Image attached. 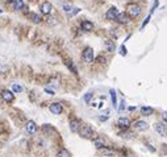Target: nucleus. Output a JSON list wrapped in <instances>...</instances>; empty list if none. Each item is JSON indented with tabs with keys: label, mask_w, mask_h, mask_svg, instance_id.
Returning a JSON list of instances; mask_svg holds the SVG:
<instances>
[{
	"label": "nucleus",
	"mask_w": 167,
	"mask_h": 157,
	"mask_svg": "<svg viewBox=\"0 0 167 157\" xmlns=\"http://www.w3.org/2000/svg\"><path fill=\"white\" fill-rule=\"evenodd\" d=\"M126 13H128L130 19H136V17H138L141 15V7L138 4H136V3H129L126 5Z\"/></svg>",
	"instance_id": "1"
},
{
	"label": "nucleus",
	"mask_w": 167,
	"mask_h": 157,
	"mask_svg": "<svg viewBox=\"0 0 167 157\" xmlns=\"http://www.w3.org/2000/svg\"><path fill=\"white\" fill-rule=\"evenodd\" d=\"M79 136L83 137V139H92L95 136V132H93L92 127L88 126V124H82L80 129H79Z\"/></svg>",
	"instance_id": "2"
},
{
	"label": "nucleus",
	"mask_w": 167,
	"mask_h": 157,
	"mask_svg": "<svg viewBox=\"0 0 167 157\" xmlns=\"http://www.w3.org/2000/svg\"><path fill=\"white\" fill-rule=\"evenodd\" d=\"M82 58H83V61H84L86 64H92L93 60H95V56H93V49L90 48V46L84 48V50L82 52Z\"/></svg>",
	"instance_id": "3"
},
{
	"label": "nucleus",
	"mask_w": 167,
	"mask_h": 157,
	"mask_svg": "<svg viewBox=\"0 0 167 157\" xmlns=\"http://www.w3.org/2000/svg\"><path fill=\"white\" fill-rule=\"evenodd\" d=\"M49 111L53 115H61L63 112V106L59 102H53V103L49 104Z\"/></svg>",
	"instance_id": "4"
},
{
	"label": "nucleus",
	"mask_w": 167,
	"mask_h": 157,
	"mask_svg": "<svg viewBox=\"0 0 167 157\" xmlns=\"http://www.w3.org/2000/svg\"><path fill=\"white\" fill-rule=\"evenodd\" d=\"M154 129H155V132H157L159 136H162V137H166L167 136V127H166V124L165 123H154Z\"/></svg>",
	"instance_id": "5"
},
{
	"label": "nucleus",
	"mask_w": 167,
	"mask_h": 157,
	"mask_svg": "<svg viewBox=\"0 0 167 157\" xmlns=\"http://www.w3.org/2000/svg\"><path fill=\"white\" fill-rule=\"evenodd\" d=\"M118 9L116 8V7H111L107 11V13H105V17H107V20H111V21H116L118 16Z\"/></svg>",
	"instance_id": "6"
},
{
	"label": "nucleus",
	"mask_w": 167,
	"mask_h": 157,
	"mask_svg": "<svg viewBox=\"0 0 167 157\" xmlns=\"http://www.w3.org/2000/svg\"><path fill=\"white\" fill-rule=\"evenodd\" d=\"M133 128L136 131H138V132H143V131H146L149 128V124L145 120H137L133 124Z\"/></svg>",
	"instance_id": "7"
},
{
	"label": "nucleus",
	"mask_w": 167,
	"mask_h": 157,
	"mask_svg": "<svg viewBox=\"0 0 167 157\" xmlns=\"http://www.w3.org/2000/svg\"><path fill=\"white\" fill-rule=\"evenodd\" d=\"M0 95H2L3 100L7 102V103H12L13 99H14V94L12 93V91H9V90H2Z\"/></svg>",
	"instance_id": "8"
},
{
	"label": "nucleus",
	"mask_w": 167,
	"mask_h": 157,
	"mask_svg": "<svg viewBox=\"0 0 167 157\" xmlns=\"http://www.w3.org/2000/svg\"><path fill=\"white\" fill-rule=\"evenodd\" d=\"M80 127H82V123H80V120L77 119V118H72L70 120V131L71 132H79V129H80Z\"/></svg>",
	"instance_id": "9"
},
{
	"label": "nucleus",
	"mask_w": 167,
	"mask_h": 157,
	"mask_svg": "<svg viewBox=\"0 0 167 157\" xmlns=\"http://www.w3.org/2000/svg\"><path fill=\"white\" fill-rule=\"evenodd\" d=\"M39 11H41L42 15H45V16H49V15L52 13V11H53V5L50 4L49 2H45V3H42V4L39 5Z\"/></svg>",
	"instance_id": "10"
},
{
	"label": "nucleus",
	"mask_w": 167,
	"mask_h": 157,
	"mask_svg": "<svg viewBox=\"0 0 167 157\" xmlns=\"http://www.w3.org/2000/svg\"><path fill=\"white\" fill-rule=\"evenodd\" d=\"M117 126L122 129H128L130 127V119L125 118V116H121V118H118V120H117Z\"/></svg>",
	"instance_id": "11"
},
{
	"label": "nucleus",
	"mask_w": 167,
	"mask_h": 157,
	"mask_svg": "<svg viewBox=\"0 0 167 157\" xmlns=\"http://www.w3.org/2000/svg\"><path fill=\"white\" fill-rule=\"evenodd\" d=\"M65 65H66L67 69H68V70H70L74 75H78V67L75 66V64L70 60V58H65Z\"/></svg>",
	"instance_id": "12"
},
{
	"label": "nucleus",
	"mask_w": 167,
	"mask_h": 157,
	"mask_svg": "<svg viewBox=\"0 0 167 157\" xmlns=\"http://www.w3.org/2000/svg\"><path fill=\"white\" fill-rule=\"evenodd\" d=\"M116 21H117L118 24H129L130 23V17L128 16V13L126 12H122V13H118L117 19H116Z\"/></svg>",
	"instance_id": "13"
},
{
	"label": "nucleus",
	"mask_w": 167,
	"mask_h": 157,
	"mask_svg": "<svg viewBox=\"0 0 167 157\" xmlns=\"http://www.w3.org/2000/svg\"><path fill=\"white\" fill-rule=\"evenodd\" d=\"M25 128H27V131L30 135H33V133L37 132V124H36L34 120H28L27 126H25Z\"/></svg>",
	"instance_id": "14"
},
{
	"label": "nucleus",
	"mask_w": 167,
	"mask_h": 157,
	"mask_svg": "<svg viewBox=\"0 0 167 157\" xmlns=\"http://www.w3.org/2000/svg\"><path fill=\"white\" fill-rule=\"evenodd\" d=\"M80 28H82L83 32H92L93 28H95V25H93V23H91V21H88V20H84V21H82Z\"/></svg>",
	"instance_id": "15"
},
{
	"label": "nucleus",
	"mask_w": 167,
	"mask_h": 157,
	"mask_svg": "<svg viewBox=\"0 0 167 157\" xmlns=\"http://www.w3.org/2000/svg\"><path fill=\"white\" fill-rule=\"evenodd\" d=\"M28 17H29V20H30L32 23H34V24H39L42 21V17L39 16L38 13H34V12H29Z\"/></svg>",
	"instance_id": "16"
},
{
	"label": "nucleus",
	"mask_w": 167,
	"mask_h": 157,
	"mask_svg": "<svg viewBox=\"0 0 167 157\" xmlns=\"http://www.w3.org/2000/svg\"><path fill=\"white\" fill-rule=\"evenodd\" d=\"M153 114H154V108L153 107H149V106H142V107H141V115L151 116Z\"/></svg>",
	"instance_id": "17"
},
{
	"label": "nucleus",
	"mask_w": 167,
	"mask_h": 157,
	"mask_svg": "<svg viewBox=\"0 0 167 157\" xmlns=\"http://www.w3.org/2000/svg\"><path fill=\"white\" fill-rule=\"evenodd\" d=\"M93 144H95V147L97 149H103V148H107V144H105V141H104V139H101V137H97L93 140Z\"/></svg>",
	"instance_id": "18"
},
{
	"label": "nucleus",
	"mask_w": 167,
	"mask_h": 157,
	"mask_svg": "<svg viewBox=\"0 0 167 157\" xmlns=\"http://www.w3.org/2000/svg\"><path fill=\"white\" fill-rule=\"evenodd\" d=\"M104 45H105V49H107L109 53H113V52H115L116 45H115L113 41H111V40H105V41H104Z\"/></svg>",
	"instance_id": "19"
},
{
	"label": "nucleus",
	"mask_w": 167,
	"mask_h": 157,
	"mask_svg": "<svg viewBox=\"0 0 167 157\" xmlns=\"http://www.w3.org/2000/svg\"><path fill=\"white\" fill-rule=\"evenodd\" d=\"M24 2L23 0H13V3H12V8L13 9H16V11H19V9H23L24 8Z\"/></svg>",
	"instance_id": "20"
},
{
	"label": "nucleus",
	"mask_w": 167,
	"mask_h": 157,
	"mask_svg": "<svg viewBox=\"0 0 167 157\" xmlns=\"http://www.w3.org/2000/svg\"><path fill=\"white\" fill-rule=\"evenodd\" d=\"M118 136H121L122 139H133V132H130V131L128 129H124V131H121V132H118Z\"/></svg>",
	"instance_id": "21"
},
{
	"label": "nucleus",
	"mask_w": 167,
	"mask_h": 157,
	"mask_svg": "<svg viewBox=\"0 0 167 157\" xmlns=\"http://www.w3.org/2000/svg\"><path fill=\"white\" fill-rule=\"evenodd\" d=\"M109 94H111V100H112V104H113V107L117 108V96H116V91L113 89L109 90Z\"/></svg>",
	"instance_id": "22"
},
{
	"label": "nucleus",
	"mask_w": 167,
	"mask_h": 157,
	"mask_svg": "<svg viewBox=\"0 0 167 157\" xmlns=\"http://www.w3.org/2000/svg\"><path fill=\"white\" fill-rule=\"evenodd\" d=\"M57 157H71V153L68 152L67 149L62 148V149H59V151H58V153H57Z\"/></svg>",
	"instance_id": "23"
},
{
	"label": "nucleus",
	"mask_w": 167,
	"mask_h": 157,
	"mask_svg": "<svg viewBox=\"0 0 167 157\" xmlns=\"http://www.w3.org/2000/svg\"><path fill=\"white\" fill-rule=\"evenodd\" d=\"M100 152L103 153V155H105V156H113L115 155V151H112V149H109V148H103V149H100Z\"/></svg>",
	"instance_id": "24"
},
{
	"label": "nucleus",
	"mask_w": 167,
	"mask_h": 157,
	"mask_svg": "<svg viewBox=\"0 0 167 157\" xmlns=\"http://www.w3.org/2000/svg\"><path fill=\"white\" fill-rule=\"evenodd\" d=\"M45 20H46V23H48L49 25H55L57 24V19L55 17H52L49 15V16H45Z\"/></svg>",
	"instance_id": "25"
},
{
	"label": "nucleus",
	"mask_w": 167,
	"mask_h": 157,
	"mask_svg": "<svg viewBox=\"0 0 167 157\" xmlns=\"http://www.w3.org/2000/svg\"><path fill=\"white\" fill-rule=\"evenodd\" d=\"M23 90H24V89H23V87H21L20 85H16V83H13V85H12V93H13V94L21 93Z\"/></svg>",
	"instance_id": "26"
},
{
	"label": "nucleus",
	"mask_w": 167,
	"mask_h": 157,
	"mask_svg": "<svg viewBox=\"0 0 167 157\" xmlns=\"http://www.w3.org/2000/svg\"><path fill=\"white\" fill-rule=\"evenodd\" d=\"M92 96H93V94L91 93V91H88L87 94H84V96H83V100H84L86 103H90L91 99H92Z\"/></svg>",
	"instance_id": "27"
},
{
	"label": "nucleus",
	"mask_w": 167,
	"mask_h": 157,
	"mask_svg": "<svg viewBox=\"0 0 167 157\" xmlns=\"http://www.w3.org/2000/svg\"><path fill=\"white\" fill-rule=\"evenodd\" d=\"M72 9H74V7H72V5H70V4H63V11L66 13L70 15L72 12Z\"/></svg>",
	"instance_id": "28"
},
{
	"label": "nucleus",
	"mask_w": 167,
	"mask_h": 157,
	"mask_svg": "<svg viewBox=\"0 0 167 157\" xmlns=\"http://www.w3.org/2000/svg\"><path fill=\"white\" fill-rule=\"evenodd\" d=\"M125 108H126V106H125V100L122 99L121 102H120V106L117 107V110H118V112H122V111H124Z\"/></svg>",
	"instance_id": "29"
},
{
	"label": "nucleus",
	"mask_w": 167,
	"mask_h": 157,
	"mask_svg": "<svg viewBox=\"0 0 167 157\" xmlns=\"http://www.w3.org/2000/svg\"><path fill=\"white\" fill-rule=\"evenodd\" d=\"M95 60H96V62H99V64H105V62H107V60H105L104 56H97Z\"/></svg>",
	"instance_id": "30"
},
{
	"label": "nucleus",
	"mask_w": 167,
	"mask_h": 157,
	"mask_svg": "<svg viewBox=\"0 0 167 157\" xmlns=\"http://www.w3.org/2000/svg\"><path fill=\"white\" fill-rule=\"evenodd\" d=\"M126 53H128V50H126L125 45H121V46H120V54L125 57V56H126Z\"/></svg>",
	"instance_id": "31"
},
{
	"label": "nucleus",
	"mask_w": 167,
	"mask_h": 157,
	"mask_svg": "<svg viewBox=\"0 0 167 157\" xmlns=\"http://www.w3.org/2000/svg\"><path fill=\"white\" fill-rule=\"evenodd\" d=\"M150 19H151V15H149V16L146 17V19H145V21H143V23H142V25H141V28H145V27H146V25L149 24V21H150Z\"/></svg>",
	"instance_id": "32"
},
{
	"label": "nucleus",
	"mask_w": 167,
	"mask_h": 157,
	"mask_svg": "<svg viewBox=\"0 0 167 157\" xmlns=\"http://www.w3.org/2000/svg\"><path fill=\"white\" fill-rule=\"evenodd\" d=\"M162 122L165 123V124H167V111H163L162 112Z\"/></svg>",
	"instance_id": "33"
},
{
	"label": "nucleus",
	"mask_w": 167,
	"mask_h": 157,
	"mask_svg": "<svg viewBox=\"0 0 167 157\" xmlns=\"http://www.w3.org/2000/svg\"><path fill=\"white\" fill-rule=\"evenodd\" d=\"M79 12H80V8H74V9H72V12L70 13V16L72 17V16H75V15H78Z\"/></svg>",
	"instance_id": "34"
},
{
	"label": "nucleus",
	"mask_w": 167,
	"mask_h": 157,
	"mask_svg": "<svg viewBox=\"0 0 167 157\" xmlns=\"http://www.w3.org/2000/svg\"><path fill=\"white\" fill-rule=\"evenodd\" d=\"M158 4H159V0H154V4H153V8H151V12H150V15L154 12V9L158 7Z\"/></svg>",
	"instance_id": "35"
},
{
	"label": "nucleus",
	"mask_w": 167,
	"mask_h": 157,
	"mask_svg": "<svg viewBox=\"0 0 167 157\" xmlns=\"http://www.w3.org/2000/svg\"><path fill=\"white\" fill-rule=\"evenodd\" d=\"M108 118H109V115H101V116H99L100 122H105V120H108Z\"/></svg>",
	"instance_id": "36"
},
{
	"label": "nucleus",
	"mask_w": 167,
	"mask_h": 157,
	"mask_svg": "<svg viewBox=\"0 0 167 157\" xmlns=\"http://www.w3.org/2000/svg\"><path fill=\"white\" fill-rule=\"evenodd\" d=\"M45 93H48L49 95H54V91L50 90V89H45Z\"/></svg>",
	"instance_id": "37"
},
{
	"label": "nucleus",
	"mask_w": 167,
	"mask_h": 157,
	"mask_svg": "<svg viewBox=\"0 0 167 157\" xmlns=\"http://www.w3.org/2000/svg\"><path fill=\"white\" fill-rule=\"evenodd\" d=\"M146 147L149 148V151H151V152H155V149H154L153 147H151V145H150V144H146Z\"/></svg>",
	"instance_id": "38"
},
{
	"label": "nucleus",
	"mask_w": 167,
	"mask_h": 157,
	"mask_svg": "<svg viewBox=\"0 0 167 157\" xmlns=\"http://www.w3.org/2000/svg\"><path fill=\"white\" fill-rule=\"evenodd\" d=\"M128 110H129V111H134V110H136V107H128Z\"/></svg>",
	"instance_id": "39"
},
{
	"label": "nucleus",
	"mask_w": 167,
	"mask_h": 157,
	"mask_svg": "<svg viewBox=\"0 0 167 157\" xmlns=\"http://www.w3.org/2000/svg\"><path fill=\"white\" fill-rule=\"evenodd\" d=\"M121 157H134V156H132V155H124V156H121Z\"/></svg>",
	"instance_id": "40"
}]
</instances>
